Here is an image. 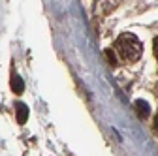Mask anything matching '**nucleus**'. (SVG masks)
<instances>
[{"label":"nucleus","mask_w":158,"mask_h":156,"mask_svg":"<svg viewBox=\"0 0 158 156\" xmlns=\"http://www.w3.org/2000/svg\"><path fill=\"white\" fill-rule=\"evenodd\" d=\"M113 51L117 53V56L124 62H135L139 60V56L143 53V47L139 43V40L134 34H123L118 36V40L113 45Z\"/></svg>","instance_id":"1"},{"label":"nucleus","mask_w":158,"mask_h":156,"mask_svg":"<svg viewBox=\"0 0 158 156\" xmlns=\"http://www.w3.org/2000/svg\"><path fill=\"white\" fill-rule=\"evenodd\" d=\"M134 109H135V113H137V117H139V119H149L151 107H149V104H147V102L137 100V102L134 104Z\"/></svg>","instance_id":"2"},{"label":"nucleus","mask_w":158,"mask_h":156,"mask_svg":"<svg viewBox=\"0 0 158 156\" xmlns=\"http://www.w3.org/2000/svg\"><path fill=\"white\" fill-rule=\"evenodd\" d=\"M15 113H17V122L19 124H25L28 119V107L25 104H17L15 105Z\"/></svg>","instance_id":"3"},{"label":"nucleus","mask_w":158,"mask_h":156,"mask_svg":"<svg viewBox=\"0 0 158 156\" xmlns=\"http://www.w3.org/2000/svg\"><path fill=\"white\" fill-rule=\"evenodd\" d=\"M11 90L15 92V94H21L23 90H25V83H23V79L19 75H11Z\"/></svg>","instance_id":"4"},{"label":"nucleus","mask_w":158,"mask_h":156,"mask_svg":"<svg viewBox=\"0 0 158 156\" xmlns=\"http://www.w3.org/2000/svg\"><path fill=\"white\" fill-rule=\"evenodd\" d=\"M152 45H154V56H156V60H158V36L154 38V42H152Z\"/></svg>","instance_id":"5"},{"label":"nucleus","mask_w":158,"mask_h":156,"mask_svg":"<svg viewBox=\"0 0 158 156\" xmlns=\"http://www.w3.org/2000/svg\"><path fill=\"white\" fill-rule=\"evenodd\" d=\"M152 126H154V130H158V113H156V117H154V122H152Z\"/></svg>","instance_id":"6"}]
</instances>
